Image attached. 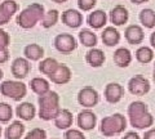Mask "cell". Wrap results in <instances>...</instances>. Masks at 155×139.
I'll list each match as a JSON object with an SVG mask.
<instances>
[{"mask_svg":"<svg viewBox=\"0 0 155 139\" xmlns=\"http://www.w3.org/2000/svg\"><path fill=\"white\" fill-rule=\"evenodd\" d=\"M39 103V117L44 121L54 120L61 112L60 107V95L56 92H48L44 95L38 98Z\"/></svg>","mask_w":155,"mask_h":139,"instance_id":"6da1fadb","label":"cell"},{"mask_svg":"<svg viewBox=\"0 0 155 139\" xmlns=\"http://www.w3.org/2000/svg\"><path fill=\"white\" fill-rule=\"evenodd\" d=\"M44 7L39 3H34L31 5H28L23 11L18 14L17 17V23L19 27L22 28H31L36 25L38 22H40L44 17Z\"/></svg>","mask_w":155,"mask_h":139,"instance_id":"7a4b0ae2","label":"cell"},{"mask_svg":"<svg viewBox=\"0 0 155 139\" xmlns=\"http://www.w3.org/2000/svg\"><path fill=\"white\" fill-rule=\"evenodd\" d=\"M127 129V118L122 113H114L111 116H106L101 120L100 131L104 137H114L116 134H122Z\"/></svg>","mask_w":155,"mask_h":139,"instance_id":"3957f363","label":"cell"},{"mask_svg":"<svg viewBox=\"0 0 155 139\" xmlns=\"http://www.w3.org/2000/svg\"><path fill=\"white\" fill-rule=\"evenodd\" d=\"M0 93L2 95L7 98H11L13 100H21L22 98L26 97L27 94V86L23 84L22 81H16V80H7L0 84Z\"/></svg>","mask_w":155,"mask_h":139,"instance_id":"277c9868","label":"cell"},{"mask_svg":"<svg viewBox=\"0 0 155 139\" xmlns=\"http://www.w3.org/2000/svg\"><path fill=\"white\" fill-rule=\"evenodd\" d=\"M100 102V94L93 86H84L78 93V103L85 109L96 107Z\"/></svg>","mask_w":155,"mask_h":139,"instance_id":"5b68a950","label":"cell"},{"mask_svg":"<svg viewBox=\"0 0 155 139\" xmlns=\"http://www.w3.org/2000/svg\"><path fill=\"white\" fill-rule=\"evenodd\" d=\"M76 39L71 33H58L54 37V48L62 54H70L76 49Z\"/></svg>","mask_w":155,"mask_h":139,"instance_id":"8992f818","label":"cell"},{"mask_svg":"<svg viewBox=\"0 0 155 139\" xmlns=\"http://www.w3.org/2000/svg\"><path fill=\"white\" fill-rule=\"evenodd\" d=\"M128 90L130 94L142 97L150 92V81L142 75H136L128 81Z\"/></svg>","mask_w":155,"mask_h":139,"instance_id":"52a82bcc","label":"cell"},{"mask_svg":"<svg viewBox=\"0 0 155 139\" xmlns=\"http://www.w3.org/2000/svg\"><path fill=\"white\" fill-rule=\"evenodd\" d=\"M76 124L79 126V130L83 131H91L93 130L97 125V116L91 109H83L78 113Z\"/></svg>","mask_w":155,"mask_h":139,"instance_id":"ba28073f","label":"cell"},{"mask_svg":"<svg viewBox=\"0 0 155 139\" xmlns=\"http://www.w3.org/2000/svg\"><path fill=\"white\" fill-rule=\"evenodd\" d=\"M104 95H105V99L107 100L109 103L115 104L123 98L124 88L118 83H110V84H107L105 86Z\"/></svg>","mask_w":155,"mask_h":139,"instance_id":"9c48e42d","label":"cell"},{"mask_svg":"<svg viewBox=\"0 0 155 139\" xmlns=\"http://www.w3.org/2000/svg\"><path fill=\"white\" fill-rule=\"evenodd\" d=\"M129 124L130 126L138 130H145L154 125V116L149 111L142 112L140 115H136L133 117H129Z\"/></svg>","mask_w":155,"mask_h":139,"instance_id":"30bf717a","label":"cell"},{"mask_svg":"<svg viewBox=\"0 0 155 139\" xmlns=\"http://www.w3.org/2000/svg\"><path fill=\"white\" fill-rule=\"evenodd\" d=\"M30 70H31L30 62H28L26 58H16L11 66L12 75L18 80L25 79L26 76L30 74Z\"/></svg>","mask_w":155,"mask_h":139,"instance_id":"8fae6325","label":"cell"},{"mask_svg":"<svg viewBox=\"0 0 155 139\" xmlns=\"http://www.w3.org/2000/svg\"><path fill=\"white\" fill-rule=\"evenodd\" d=\"M62 23L70 28H78L83 25V14L75 9H67L61 16Z\"/></svg>","mask_w":155,"mask_h":139,"instance_id":"7c38bea8","label":"cell"},{"mask_svg":"<svg viewBox=\"0 0 155 139\" xmlns=\"http://www.w3.org/2000/svg\"><path fill=\"white\" fill-rule=\"evenodd\" d=\"M71 76L72 75H71L70 67L64 63H60L58 68L56 70V72L49 76V80L56 85H65L67 83H70Z\"/></svg>","mask_w":155,"mask_h":139,"instance_id":"4fadbf2b","label":"cell"},{"mask_svg":"<svg viewBox=\"0 0 155 139\" xmlns=\"http://www.w3.org/2000/svg\"><path fill=\"white\" fill-rule=\"evenodd\" d=\"M124 37L129 44L132 45H138L141 44L145 39V33H143V30L141 26L138 25H130L125 28L124 31Z\"/></svg>","mask_w":155,"mask_h":139,"instance_id":"5bb4252c","label":"cell"},{"mask_svg":"<svg viewBox=\"0 0 155 139\" xmlns=\"http://www.w3.org/2000/svg\"><path fill=\"white\" fill-rule=\"evenodd\" d=\"M18 11V4L13 0H5L0 4V26L5 25L11 21V18L14 13Z\"/></svg>","mask_w":155,"mask_h":139,"instance_id":"9a60e30c","label":"cell"},{"mask_svg":"<svg viewBox=\"0 0 155 139\" xmlns=\"http://www.w3.org/2000/svg\"><path fill=\"white\" fill-rule=\"evenodd\" d=\"M129 13L123 5H116L110 12V22L114 26H123L128 22Z\"/></svg>","mask_w":155,"mask_h":139,"instance_id":"2e32d148","label":"cell"},{"mask_svg":"<svg viewBox=\"0 0 155 139\" xmlns=\"http://www.w3.org/2000/svg\"><path fill=\"white\" fill-rule=\"evenodd\" d=\"M101 39L106 46H115L120 41V32L114 26H109L104 28L102 33H101Z\"/></svg>","mask_w":155,"mask_h":139,"instance_id":"e0dca14e","label":"cell"},{"mask_svg":"<svg viewBox=\"0 0 155 139\" xmlns=\"http://www.w3.org/2000/svg\"><path fill=\"white\" fill-rule=\"evenodd\" d=\"M85 61H87V63H88L91 67H94V68H97V67H101L105 63L106 57H105V53L101 49L92 48V49H89L88 52H87Z\"/></svg>","mask_w":155,"mask_h":139,"instance_id":"ac0fdd59","label":"cell"},{"mask_svg":"<svg viewBox=\"0 0 155 139\" xmlns=\"http://www.w3.org/2000/svg\"><path fill=\"white\" fill-rule=\"evenodd\" d=\"M113 59H114V63L118 67L125 68V67H128L130 65V62H132V53H130L127 48H118V49L114 52Z\"/></svg>","mask_w":155,"mask_h":139,"instance_id":"d6986e66","label":"cell"},{"mask_svg":"<svg viewBox=\"0 0 155 139\" xmlns=\"http://www.w3.org/2000/svg\"><path fill=\"white\" fill-rule=\"evenodd\" d=\"M106 22H107V14L104 11H101V9L92 12L88 16V18H87V23H88L92 28H94V30L102 28L106 25Z\"/></svg>","mask_w":155,"mask_h":139,"instance_id":"ffe728a7","label":"cell"},{"mask_svg":"<svg viewBox=\"0 0 155 139\" xmlns=\"http://www.w3.org/2000/svg\"><path fill=\"white\" fill-rule=\"evenodd\" d=\"M16 115L23 121H31L36 115V108L30 102H23L16 108Z\"/></svg>","mask_w":155,"mask_h":139,"instance_id":"44dd1931","label":"cell"},{"mask_svg":"<svg viewBox=\"0 0 155 139\" xmlns=\"http://www.w3.org/2000/svg\"><path fill=\"white\" fill-rule=\"evenodd\" d=\"M72 122H74V117H72V113L69 109H61L60 115L54 118V126L60 130H67L72 126Z\"/></svg>","mask_w":155,"mask_h":139,"instance_id":"7402d4cb","label":"cell"},{"mask_svg":"<svg viewBox=\"0 0 155 139\" xmlns=\"http://www.w3.org/2000/svg\"><path fill=\"white\" fill-rule=\"evenodd\" d=\"M30 88L31 90L35 94H38L39 97L40 95H44L48 92H51V85H49V81L45 80L44 77H34L30 81Z\"/></svg>","mask_w":155,"mask_h":139,"instance_id":"603a6c76","label":"cell"},{"mask_svg":"<svg viewBox=\"0 0 155 139\" xmlns=\"http://www.w3.org/2000/svg\"><path fill=\"white\" fill-rule=\"evenodd\" d=\"M23 54L27 61H39L44 55V49L39 44H28L25 46Z\"/></svg>","mask_w":155,"mask_h":139,"instance_id":"cb8c5ba5","label":"cell"},{"mask_svg":"<svg viewBox=\"0 0 155 139\" xmlns=\"http://www.w3.org/2000/svg\"><path fill=\"white\" fill-rule=\"evenodd\" d=\"M23 133H25V125L21 121H13L5 129V138L7 139H21Z\"/></svg>","mask_w":155,"mask_h":139,"instance_id":"d4e9b609","label":"cell"},{"mask_svg":"<svg viewBox=\"0 0 155 139\" xmlns=\"http://www.w3.org/2000/svg\"><path fill=\"white\" fill-rule=\"evenodd\" d=\"M79 41L83 44L84 46L87 48H94L97 45V41H98V39H97V35L93 32L88 30V28H83L80 32H79Z\"/></svg>","mask_w":155,"mask_h":139,"instance_id":"484cf974","label":"cell"},{"mask_svg":"<svg viewBox=\"0 0 155 139\" xmlns=\"http://www.w3.org/2000/svg\"><path fill=\"white\" fill-rule=\"evenodd\" d=\"M58 66H60V63H58L54 58H45L39 63V71H40L43 75H47L48 77H49L51 75L56 72Z\"/></svg>","mask_w":155,"mask_h":139,"instance_id":"4316f807","label":"cell"},{"mask_svg":"<svg viewBox=\"0 0 155 139\" xmlns=\"http://www.w3.org/2000/svg\"><path fill=\"white\" fill-rule=\"evenodd\" d=\"M134 54H136V59L142 65H147L154 59V50L149 46H140Z\"/></svg>","mask_w":155,"mask_h":139,"instance_id":"83f0119b","label":"cell"},{"mask_svg":"<svg viewBox=\"0 0 155 139\" xmlns=\"http://www.w3.org/2000/svg\"><path fill=\"white\" fill-rule=\"evenodd\" d=\"M140 22L146 28H154L155 27V12L153 9L146 8L142 9L140 13Z\"/></svg>","mask_w":155,"mask_h":139,"instance_id":"f1b7e54d","label":"cell"},{"mask_svg":"<svg viewBox=\"0 0 155 139\" xmlns=\"http://www.w3.org/2000/svg\"><path fill=\"white\" fill-rule=\"evenodd\" d=\"M149 111V106L145 102H141V100H136V102H132L128 106V117H133L136 115H140L142 112Z\"/></svg>","mask_w":155,"mask_h":139,"instance_id":"f546056e","label":"cell"},{"mask_svg":"<svg viewBox=\"0 0 155 139\" xmlns=\"http://www.w3.org/2000/svg\"><path fill=\"white\" fill-rule=\"evenodd\" d=\"M58 18H60V14H58L57 9H51V11H48L44 14V17H43L41 26L44 28H49L52 26H54L58 21Z\"/></svg>","mask_w":155,"mask_h":139,"instance_id":"4dcf8cb0","label":"cell"},{"mask_svg":"<svg viewBox=\"0 0 155 139\" xmlns=\"http://www.w3.org/2000/svg\"><path fill=\"white\" fill-rule=\"evenodd\" d=\"M13 117L12 106L5 102H0V122H9Z\"/></svg>","mask_w":155,"mask_h":139,"instance_id":"1f68e13d","label":"cell"},{"mask_svg":"<svg viewBox=\"0 0 155 139\" xmlns=\"http://www.w3.org/2000/svg\"><path fill=\"white\" fill-rule=\"evenodd\" d=\"M23 139H47V131L41 128H34Z\"/></svg>","mask_w":155,"mask_h":139,"instance_id":"d6a6232c","label":"cell"},{"mask_svg":"<svg viewBox=\"0 0 155 139\" xmlns=\"http://www.w3.org/2000/svg\"><path fill=\"white\" fill-rule=\"evenodd\" d=\"M65 139H85V135L83 134V131L79 130V129H67L65 131Z\"/></svg>","mask_w":155,"mask_h":139,"instance_id":"836d02e7","label":"cell"},{"mask_svg":"<svg viewBox=\"0 0 155 139\" xmlns=\"http://www.w3.org/2000/svg\"><path fill=\"white\" fill-rule=\"evenodd\" d=\"M97 0H78V7L83 12H89L94 8Z\"/></svg>","mask_w":155,"mask_h":139,"instance_id":"e575fe53","label":"cell"},{"mask_svg":"<svg viewBox=\"0 0 155 139\" xmlns=\"http://www.w3.org/2000/svg\"><path fill=\"white\" fill-rule=\"evenodd\" d=\"M9 43H11V37H9V33L7 31H4L0 28V50L8 49Z\"/></svg>","mask_w":155,"mask_h":139,"instance_id":"d590c367","label":"cell"},{"mask_svg":"<svg viewBox=\"0 0 155 139\" xmlns=\"http://www.w3.org/2000/svg\"><path fill=\"white\" fill-rule=\"evenodd\" d=\"M9 59V52L8 49H4V50H0V63H5Z\"/></svg>","mask_w":155,"mask_h":139,"instance_id":"8d00e7d4","label":"cell"},{"mask_svg":"<svg viewBox=\"0 0 155 139\" xmlns=\"http://www.w3.org/2000/svg\"><path fill=\"white\" fill-rule=\"evenodd\" d=\"M122 139H141V137L136 131H128L124 134V137H122Z\"/></svg>","mask_w":155,"mask_h":139,"instance_id":"74e56055","label":"cell"},{"mask_svg":"<svg viewBox=\"0 0 155 139\" xmlns=\"http://www.w3.org/2000/svg\"><path fill=\"white\" fill-rule=\"evenodd\" d=\"M142 139H155V128L149 129V130L143 134V138Z\"/></svg>","mask_w":155,"mask_h":139,"instance_id":"f35d334b","label":"cell"},{"mask_svg":"<svg viewBox=\"0 0 155 139\" xmlns=\"http://www.w3.org/2000/svg\"><path fill=\"white\" fill-rule=\"evenodd\" d=\"M150 44H151V46L155 49V31L150 35Z\"/></svg>","mask_w":155,"mask_h":139,"instance_id":"ab89813d","label":"cell"},{"mask_svg":"<svg viewBox=\"0 0 155 139\" xmlns=\"http://www.w3.org/2000/svg\"><path fill=\"white\" fill-rule=\"evenodd\" d=\"M130 2H132L133 4H137V5H138V4H143V3H147L149 0H130Z\"/></svg>","mask_w":155,"mask_h":139,"instance_id":"60d3db41","label":"cell"},{"mask_svg":"<svg viewBox=\"0 0 155 139\" xmlns=\"http://www.w3.org/2000/svg\"><path fill=\"white\" fill-rule=\"evenodd\" d=\"M53 3H57V4H64V3H66L67 0H52Z\"/></svg>","mask_w":155,"mask_h":139,"instance_id":"b9f144b4","label":"cell"},{"mask_svg":"<svg viewBox=\"0 0 155 139\" xmlns=\"http://www.w3.org/2000/svg\"><path fill=\"white\" fill-rule=\"evenodd\" d=\"M3 76H4V74H3V71H2V70H0V80H2V79H3Z\"/></svg>","mask_w":155,"mask_h":139,"instance_id":"7bdbcfd3","label":"cell"},{"mask_svg":"<svg viewBox=\"0 0 155 139\" xmlns=\"http://www.w3.org/2000/svg\"><path fill=\"white\" fill-rule=\"evenodd\" d=\"M153 80H154V83H155V71H154V74H153Z\"/></svg>","mask_w":155,"mask_h":139,"instance_id":"ee69618b","label":"cell"},{"mask_svg":"<svg viewBox=\"0 0 155 139\" xmlns=\"http://www.w3.org/2000/svg\"><path fill=\"white\" fill-rule=\"evenodd\" d=\"M0 137H2V126H0Z\"/></svg>","mask_w":155,"mask_h":139,"instance_id":"f6af8a7d","label":"cell"},{"mask_svg":"<svg viewBox=\"0 0 155 139\" xmlns=\"http://www.w3.org/2000/svg\"><path fill=\"white\" fill-rule=\"evenodd\" d=\"M154 71H155V65H154Z\"/></svg>","mask_w":155,"mask_h":139,"instance_id":"bcb514c9","label":"cell"},{"mask_svg":"<svg viewBox=\"0 0 155 139\" xmlns=\"http://www.w3.org/2000/svg\"><path fill=\"white\" fill-rule=\"evenodd\" d=\"M52 139H58V138H52Z\"/></svg>","mask_w":155,"mask_h":139,"instance_id":"7dc6e473","label":"cell"}]
</instances>
